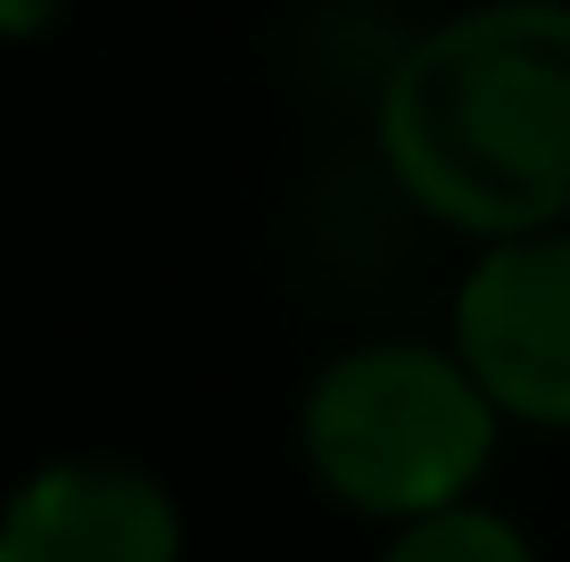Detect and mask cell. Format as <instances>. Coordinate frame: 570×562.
Segmentation results:
<instances>
[{
	"instance_id": "obj_2",
	"label": "cell",
	"mask_w": 570,
	"mask_h": 562,
	"mask_svg": "<svg viewBox=\"0 0 570 562\" xmlns=\"http://www.w3.org/2000/svg\"><path fill=\"white\" fill-rule=\"evenodd\" d=\"M497 405L455 347L364 339L331 356L298 397V455L364 521H430L471 505L497 455Z\"/></svg>"
},
{
	"instance_id": "obj_4",
	"label": "cell",
	"mask_w": 570,
	"mask_h": 562,
	"mask_svg": "<svg viewBox=\"0 0 570 562\" xmlns=\"http://www.w3.org/2000/svg\"><path fill=\"white\" fill-rule=\"evenodd\" d=\"M0 562H183V505L141 463L58 455L0 505Z\"/></svg>"
},
{
	"instance_id": "obj_1",
	"label": "cell",
	"mask_w": 570,
	"mask_h": 562,
	"mask_svg": "<svg viewBox=\"0 0 570 562\" xmlns=\"http://www.w3.org/2000/svg\"><path fill=\"white\" fill-rule=\"evenodd\" d=\"M381 166L430 224L497 248L570 231V0H471L389 58Z\"/></svg>"
},
{
	"instance_id": "obj_3",
	"label": "cell",
	"mask_w": 570,
	"mask_h": 562,
	"mask_svg": "<svg viewBox=\"0 0 570 562\" xmlns=\"http://www.w3.org/2000/svg\"><path fill=\"white\" fill-rule=\"evenodd\" d=\"M455 356L504 422L570 431V231H529L455 282Z\"/></svg>"
},
{
	"instance_id": "obj_6",
	"label": "cell",
	"mask_w": 570,
	"mask_h": 562,
	"mask_svg": "<svg viewBox=\"0 0 570 562\" xmlns=\"http://www.w3.org/2000/svg\"><path fill=\"white\" fill-rule=\"evenodd\" d=\"M67 17V0H0V42H33Z\"/></svg>"
},
{
	"instance_id": "obj_5",
	"label": "cell",
	"mask_w": 570,
	"mask_h": 562,
	"mask_svg": "<svg viewBox=\"0 0 570 562\" xmlns=\"http://www.w3.org/2000/svg\"><path fill=\"white\" fill-rule=\"evenodd\" d=\"M381 562H538V546H529V538H521L504 513L455 505V513L405 521V530L381 546Z\"/></svg>"
}]
</instances>
